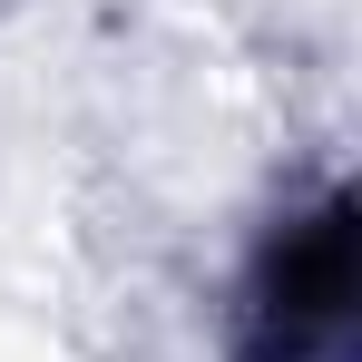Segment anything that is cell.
Wrapping results in <instances>:
<instances>
[{
	"label": "cell",
	"instance_id": "6da1fadb",
	"mask_svg": "<svg viewBox=\"0 0 362 362\" xmlns=\"http://www.w3.org/2000/svg\"><path fill=\"white\" fill-rule=\"evenodd\" d=\"M353 333V206L323 196L264 245L245 284V353L255 362H333Z\"/></svg>",
	"mask_w": 362,
	"mask_h": 362
}]
</instances>
